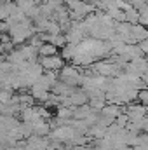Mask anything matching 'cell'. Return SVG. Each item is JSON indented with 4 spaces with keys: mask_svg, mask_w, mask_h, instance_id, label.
<instances>
[{
    "mask_svg": "<svg viewBox=\"0 0 148 150\" xmlns=\"http://www.w3.org/2000/svg\"><path fill=\"white\" fill-rule=\"evenodd\" d=\"M38 52H40V56H56V54H59V47H56V45L51 44V42H45V44L38 49Z\"/></svg>",
    "mask_w": 148,
    "mask_h": 150,
    "instance_id": "9",
    "label": "cell"
},
{
    "mask_svg": "<svg viewBox=\"0 0 148 150\" xmlns=\"http://www.w3.org/2000/svg\"><path fill=\"white\" fill-rule=\"evenodd\" d=\"M82 72L84 70L80 67H75L73 63L65 65V68L59 72V80H63V82H66L73 87H78V86L84 84V77H85V75H82Z\"/></svg>",
    "mask_w": 148,
    "mask_h": 150,
    "instance_id": "1",
    "label": "cell"
},
{
    "mask_svg": "<svg viewBox=\"0 0 148 150\" xmlns=\"http://www.w3.org/2000/svg\"><path fill=\"white\" fill-rule=\"evenodd\" d=\"M91 112H92V108H91V105H89V103L80 105V107H75V108H73V119H85Z\"/></svg>",
    "mask_w": 148,
    "mask_h": 150,
    "instance_id": "12",
    "label": "cell"
},
{
    "mask_svg": "<svg viewBox=\"0 0 148 150\" xmlns=\"http://www.w3.org/2000/svg\"><path fill=\"white\" fill-rule=\"evenodd\" d=\"M38 61H40V65L45 70H58V72H61L65 68V65H66V59L61 54H56V56H40Z\"/></svg>",
    "mask_w": 148,
    "mask_h": 150,
    "instance_id": "2",
    "label": "cell"
},
{
    "mask_svg": "<svg viewBox=\"0 0 148 150\" xmlns=\"http://www.w3.org/2000/svg\"><path fill=\"white\" fill-rule=\"evenodd\" d=\"M140 47L143 49V52L148 56V38H145V40H141V42H140Z\"/></svg>",
    "mask_w": 148,
    "mask_h": 150,
    "instance_id": "20",
    "label": "cell"
},
{
    "mask_svg": "<svg viewBox=\"0 0 148 150\" xmlns=\"http://www.w3.org/2000/svg\"><path fill=\"white\" fill-rule=\"evenodd\" d=\"M122 112H125V107L117 105V103H106V105H105V108L101 110V113H103V115L111 117V119H117V117H118Z\"/></svg>",
    "mask_w": 148,
    "mask_h": 150,
    "instance_id": "5",
    "label": "cell"
},
{
    "mask_svg": "<svg viewBox=\"0 0 148 150\" xmlns=\"http://www.w3.org/2000/svg\"><path fill=\"white\" fill-rule=\"evenodd\" d=\"M108 14H110L111 18L117 21V23H122V21H127V18H125V11L124 9H120L118 5H115V7H111V9H108L106 11Z\"/></svg>",
    "mask_w": 148,
    "mask_h": 150,
    "instance_id": "10",
    "label": "cell"
},
{
    "mask_svg": "<svg viewBox=\"0 0 148 150\" xmlns=\"http://www.w3.org/2000/svg\"><path fill=\"white\" fill-rule=\"evenodd\" d=\"M47 42H51V44H54L56 47H59V49H63L66 44H68V38H66V33H54V35H49L47 37Z\"/></svg>",
    "mask_w": 148,
    "mask_h": 150,
    "instance_id": "7",
    "label": "cell"
},
{
    "mask_svg": "<svg viewBox=\"0 0 148 150\" xmlns=\"http://www.w3.org/2000/svg\"><path fill=\"white\" fill-rule=\"evenodd\" d=\"M141 79H143V80H145V82L148 84V70H145V72L141 74Z\"/></svg>",
    "mask_w": 148,
    "mask_h": 150,
    "instance_id": "21",
    "label": "cell"
},
{
    "mask_svg": "<svg viewBox=\"0 0 148 150\" xmlns=\"http://www.w3.org/2000/svg\"><path fill=\"white\" fill-rule=\"evenodd\" d=\"M73 108L75 107L59 105V107H56V115L61 117V119H73Z\"/></svg>",
    "mask_w": 148,
    "mask_h": 150,
    "instance_id": "13",
    "label": "cell"
},
{
    "mask_svg": "<svg viewBox=\"0 0 148 150\" xmlns=\"http://www.w3.org/2000/svg\"><path fill=\"white\" fill-rule=\"evenodd\" d=\"M19 117H21L23 122H37L40 119H44L35 105H33V107H25V108L21 110V113H19Z\"/></svg>",
    "mask_w": 148,
    "mask_h": 150,
    "instance_id": "3",
    "label": "cell"
},
{
    "mask_svg": "<svg viewBox=\"0 0 148 150\" xmlns=\"http://www.w3.org/2000/svg\"><path fill=\"white\" fill-rule=\"evenodd\" d=\"M70 98V103H72V107H80V105H85V103H89V94L85 93V91H80V87H77L73 93L68 96Z\"/></svg>",
    "mask_w": 148,
    "mask_h": 150,
    "instance_id": "4",
    "label": "cell"
},
{
    "mask_svg": "<svg viewBox=\"0 0 148 150\" xmlns=\"http://www.w3.org/2000/svg\"><path fill=\"white\" fill-rule=\"evenodd\" d=\"M108 101H106V98H91L89 100V105H91V108L92 110H98V112H101L103 108H105V105H106Z\"/></svg>",
    "mask_w": 148,
    "mask_h": 150,
    "instance_id": "15",
    "label": "cell"
},
{
    "mask_svg": "<svg viewBox=\"0 0 148 150\" xmlns=\"http://www.w3.org/2000/svg\"><path fill=\"white\" fill-rule=\"evenodd\" d=\"M129 120H131V119H129V115H127V112H122L120 115H118V117H117V119H115V122H117V124H118L120 127H127Z\"/></svg>",
    "mask_w": 148,
    "mask_h": 150,
    "instance_id": "16",
    "label": "cell"
},
{
    "mask_svg": "<svg viewBox=\"0 0 148 150\" xmlns=\"http://www.w3.org/2000/svg\"><path fill=\"white\" fill-rule=\"evenodd\" d=\"M61 56H63L66 61H73V58L77 56V45H75V44H66V45L61 49Z\"/></svg>",
    "mask_w": 148,
    "mask_h": 150,
    "instance_id": "11",
    "label": "cell"
},
{
    "mask_svg": "<svg viewBox=\"0 0 148 150\" xmlns=\"http://www.w3.org/2000/svg\"><path fill=\"white\" fill-rule=\"evenodd\" d=\"M145 133H148V115H147V122H145V129H143Z\"/></svg>",
    "mask_w": 148,
    "mask_h": 150,
    "instance_id": "22",
    "label": "cell"
},
{
    "mask_svg": "<svg viewBox=\"0 0 148 150\" xmlns=\"http://www.w3.org/2000/svg\"><path fill=\"white\" fill-rule=\"evenodd\" d=\"M132 37L138 40V44L141 42V40H145L148 38V28L145 25H141V23H138V25H132Z\"/></svg>",
    "mask_w": 148,
    "mask_h": 150,
    "instance_id": "6",
    "label": "cell"
},
{
    "mask_svg": "<svg viewBox=\"0 0 148 150\" xmlns=\"http://www.w3.org/2000/svg\"><path fill=\"white\" fill-rule=\"evenodd\" d=\"M66 38H68V44H75V45H78V44L85 38V35H84L80 30L72 28L70 32H66Z\"/></svg>",
    "mask_w": 148,
    "mask_h": 150,
    "instance_id": "8",
    "label": "cell"
},
{
    "mask_svg": "<svg viewBox=\"0 0 148 150\" xmlns=\"http://www.w3.org/2000/svg\"><path fill=\"white\" fill-rule=\"evenodd\" d=\"M82 4V0H65V5L70 9V11H73V9H77L78 5Z\"/></svg>",
    "mask_w": 148,
    "mask_h": 150,
    "instance_id": "18",
    "label": "cell"
},
{
    "mask_svg": "<svg viewBox=\"0 0 148 150\" xmlns=\"http://www.w3.org/2000/svg\"><path fill=\"white\" fill-rule=\"evenodd\" d=\"M47 4L56 11V9H59V7H63V5H65V0H47Z\"/></svg>",
    "mask_w": 148,
    "mask_h": 150,
    "instance_id": "19",
    "label": "cell"
},
{
    "mask_svg": "<svg viewBox=\"0 0 148 150\" xmlns=\"http://www.w3.org/2000/svg\"><path fill=\"white\" fill-rule=\"evenodd\" d=\"M138 101H141L143 105H147V107H148V87H147V89H141V91H140Z\"/></svg>",
    "mask_w": 148,
    "mask_h": 150,
    "instance_id": "17",
    "label": "cell"
},
{
    "mask_svg": "<svg viewBox=\"0 0 148 150\" xmlns=\"http://www.w3.org/2000/svg\"><path fill=\"white\" fill-rule=\"evenodd\" d=\"M125 18H127V21H129V23L138 25V23H140V19H141L140 9H138V7H131V9H127V11H125Z\"/></svg>",
    "mask_w": 148,
    "mask_h": 150,
    "instance_id": "14",
    "label": "cell"
}]
</instances>
